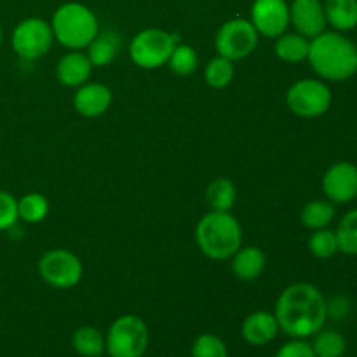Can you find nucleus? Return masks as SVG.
<instances>
[{
    "label": "nucleus",
    "instance_id": "f257e3e1",
    "mask_svg": "<svg viewBox=\"0 0 357 357\" xmlns=\"http://www.w3.org/2000/svg\"><path fill=\"white\" fill-rule=\"evenodd\" d=\"M279 330L291 338H309L323 330L328 319V300L310 282H295L275 302Z\"/></svg>",
    "mask_w": 357,
    "mask_h": 357
},
{
    "label": "nucleus",
    "instance_id": "f03ea898",
    "mask_svg": "<svg viewBox=\"0 0 357 357\" xmlns=\"http://www.w3.org/2000/svg\"><path fill=\"white\" fill-rule=\"evenodd\" d=\"M307 59L317 77L330 82H344L357 73V47L340 31H323L312 38Z\"/></svg>",
    "mask_w": 357,
    "mask_h": 357
},
{
    "label": "nucleus",
    "instance_id": "7ed1b4c3",
    "mask_svg": "<svg viewBox=\"0 0 357 357\" xmlns=\"http://www.w3.org/2000/svg\"><path fill=\"white\" fill-rule=\"evenodd\" d=\"M195 241L209 260H230L243 246V227L230 211H209L195 227Z\"/></svg>",
    "mask_w": 357,
    "mask_h": 357
},
{
    "label": "nucleus",
    "instance_id": "20e7f679",
    "mask_svg": "<svg viewBox=\"0 0 357 357\" xmlns=\"http://www.w3.org/2000/svg\"><path fill=\"white\" fill-rule=\"evenodd\" d=\"M52 35L63 47L82 51L100 33L98 17L89 7L79 2H68L58 7L51 21Z\"/></svg>",
    "mask_w": 357,
    "mask_h": 357
},
{
    "label": "nucleus",
    "instance_id": "39448f33",
    "mask_svg": "<svg viewBox=\"0 0 357 357\" xmlns=\"http://www.w3.org/2000/svg\"><path fill=\"white\" fill-rule=\"evenodd\" d=\"M110 357H143L150 345V331L145 321L135 314L117 317L105 337Z\"/></svg>",
    "mask_w": 357,
    "mask_h": 357
},
{
    "label": "nucleus",
    "instance_id": "423d86ee",
    "mask_svg": "<svg viewBox=\"0 0 357 357\" xmlns=\"http://www.w3.org/2000/svg\"><path fill=\"white\" fill-rule=\"evenodd\" d=\"M176 44V35L162 28H146L132 37L129 44V58L138 68L157 70L167 65Z\"/></svg>",
    "mask_w": 357,
    "mask_h": 357
},
{
    "label": "nucleus",
    "instance_id": "0eeeda50",
    "mask_svg": "<svg viewBox=\"0 0 357 357\" xmlns=\"http://www.w3.org/2000/svg\"><path fill=\"white\" fill-rule=\"evenodd\" d=\"M331 89L324 80H296L286 93V105L289 112L302 119H316L331 108Z\"/></svg>",
    "mask_w": 357,
    "mask_h": 357
},
{
    "label": "nucleus",
    "instance_id": "6e6552de",
    "mask_svg": "<svg viewBox=\"0 0 357 357\" xmlns=\"http://www.w3.org/2000/svg\"><path fill=\"white\" fill-rule=\"evenodd\" d=\"M37 268L42 281L56 289L75 288L84 275V265L80 258L72 251L61 248L42 255Z\"/></svg>",
    "mask_w": 357,
    "mask_h": 357
},
{
    "label": "nucleus",
    "instance_id": "1a4fd4ad",
    "mask_svg": "<svg viewBox=\"0 0 357 357\" xmlns=\"http://www.w3.org/2000/svg\"><path fill=\"white\" fill-rule=\"evenodd\" d=\"M258 37L260 35L251 21L234 17L223 23L216 31L215 49L218 56H223L230 61H239L253 54L258 45Z\"/></svg>",
    "mask_w": 357,
    "mask_h": 357
},
{
    "label": "nucleus",
    "instance_id": "9d476101",
    "mask_svg": "<svg viewBox=\"0 0 357 357\" xmlns=\"http://www.w3.org/2000/svg\"><path fill=\"white\" fill-rule=\"evenodd\" d=\"M54 42L51 23L40 20V17H28L16 24L10 37L14 52L21 59L35 61L47 54Z\"/></svg>",
    "mask_w": 357,
    "mask_h": 357
},
{
    "label": "nucleus",
    "instance_id": "9b49d317",
    "mask_svg": "<svg viewBox=\"0 0 357 357\" xmlns=\"http://www.w3.org/2000/svg\"><path fill=\"white\" fill-rule=\"evenodd\" d=\"M251 23L258 35L278 38L289 26V6L286 0H255L251 7Z\"/></svg>",
    "mask_w": 357,
    "mask_h": 357
},
{
    "label": "nucleus",
    "instance_id": "f8f14e48",
    "mask_svg": "<svg viewBox=\"0 0 357 357\" xmlns=\"http://www.w3.org/2000/svg\"><path fill=\"white\" fill-rule=\"evenodd\" d=\"M323 192L333 204H347L357 197V166L337 162L324 173Z\"/></svg>",
    "mask_w": 357,
    "mask_h": 357
},
{
    "label": "nucleus",
    "instance_id": "ddd939ff",
    "mask_svg": "<svg viewBox=\"0 0 357 357\" xmlns=\"http://www.w3.org/2000/svg\"><path fill=\"white\" fill-rule=\"evenodd\" d=\"M289 24L296 33L312 40L326 31V14L321 0H293L289 6Z\"/></svg>",
    "mask_w": 357,
    "mask_h": 357
},
{
    "label": "nucleus",
    "instance_id": "4468645a",
    "mask_svg": "<svg viewBox=\"0 0 357 357\" xmlns=\"http://www.w3.org/2000/svg\"><path fill=\"white\" fill-rule=\"evenodd\" d=\"M112 105V89L100 82H86L73 94V108L82 117L94 119L107 114Z\"/></svg>",
    "mask_w": 357,
    "mask_h": 357
},
{
    "label": "nucleus",
    "instance_id": "2eb2a0df",
    "mask_svg": "<svg viewBox=\"0 0 357 357\" xmlns=\"http://www.w3.org/2000/svg\"><path fill=\"white\" fill-rule=\"evenodd\" d=\"M279 331L281 330H279L278 319H275L274 314L267 312V310L251 312L241 326V335H243L244 342L253 345V347L271 344L278 337Z\"/></svg>",
    "mask_w": 357,
    "mask_h": 357
},
{
    "label": "nucleus",
    "instance_id": "dca6fc26",
    "mask_svg": "<svg viewBox=\"0 0 357 357\" xmlns=\"http://www.w3.org/2000/svg\"><path fill=\"white\" fill-rule=\"evenodd\" d=\"M94 66L82 51H70L61 56L56 65V77L65 87H80L89 80Z\"/></svg>",
    "mask_w": 357,
    "mask_h": 357
},
{
    "label": "nucleus",
    "instance_id": "f3484780",
    "mask_svg": "<svg viewBox=\"0 0 357 357\" xmlns=\"http://www.w3.org/2000/svg\"><path fill=\"white\" fill-rule=\"evenodd\" d=\"M230 260H232L234 275L246 282L260 278L267 265L265 253L257 246H241Z\"/></svg>",
    "mask_w": 357,
    "mask_h": 357
},
{
    "label": "nucleus",
    "instance_id": "a211bd4d",
    "mask_svg": "<svg viewBox=\"0 0 357 357\" xmlns=\"http://www.w3.org/2000/svg\"><path fill=\"white\" fill-rule=\"evenodd\" d=\"M328 24L335 31H351L357 26V0H326L323 3Z\"/></svg>",
    "mask_w": 357,
    "mask_h": 357
},
{
    "label": "nucleus",
    "instance_id": "6ab92c4d",
    "mask_svg": "<svg viewBox=\"0 0 357 357\" xmlns=\"http://www.w3.org/2000/svg\"><path fill=\"white\" fill-rule=\"evenodd\" d=\"M310 49V40L305 38L300 33H288L284 31L282 35H279L275 38L274 44V52L281 61L289 63V65H295V63L305 61L307 56H309Z\"/></svg>",
    "mask_w": 357,
    "mask_h": 357
},
{
    "label": "nucleus",
    "instance_id": "aec40b11",
    "mask_svg": "<svg viewBox=\"0 0 357 357\" xmlns=\"http://www.w3.org/2000/svg\"><path fill=\"white\" fill-rule=\"evenodd\" d=\"M73 351L80 357H101L107 352L105 335L94 326H80L73 331Z\"/></svg>",
    "mask_w": 357,
    "mask_h": 357
},
{
    "label": "nucleus",
    "instance_id": "412c9836",
    "mask_svg": "<svg viewBox=\"0 0 357 357\" xmlns=\"http://www.w3.org/2000/svg\"><path fill=\"white\" fill-rule=\"evenodd\" d=\"M237 201V188L227 176L215 178L206 190V202L211 211H230Z\"/></svg>",
    "mask_w": 357,
    "mask_h": 357
},
{
    "label": "nucleus",
    "instance_id": "4be33fe9",
    "mask_svg": "<svg viewBox=\"0 0 357 357\" xmlns=\"http://www.w3.org/2000/svg\"><path fill=\"white\" fill-rule=\"evenodd\" d=\"M87 58H89L91 65L94 68H103L108 66L115 59L119 51V40L117 35L112 31H105V33H98L93 38L89 45H87Z\"/></svg>",
    "mask_w": 357,
    "mask_h": 357
},
{
    "label": "nucleus",
    "instance_id": "5701e85b",
    "mask_svg": "<svg viewBox=\"0 0 357 357\" xmlns=\"http://www.w3.org/2000/svg\"><path fill=\"white\" fill-rule=\"evenodd\" d=\"M333 218H335V204L328 201V199L326 201L316 199V201L307 202L302 209V215H300V220H302V223L309 230L326 229Z\"/></svg>",
    "mask_w": 357,
    "mask_h": 357
},
{
    "label": "nucleus",
    "instance_id": "b1692460",
    "mask_svg": "<svg viewBox=\"0 0 357 357\" xmlns=\"http://www.w3.org/2000/svg\"><path fill=\"white\" fill-rule=\"evenodd\" d=\"M17 215H20L21 222L28 223V225H37L47 218L49 201L38 192L24 194L17 201Z\"/></svg>",
    "mask_w": 357,
    "mask_h": 357
},
{
    "label": "nucleus",
    "instance_id": "393cba45",
    "mask_svg": "<svg viewBox=\"0 0 357 357\" xmlns=\"http://www.w3.org/2000/svg\"><path fill=\"white\" fill-rule=\"evenodd\" d=\"M316 357H342L347 351V340L335 330H321L310 344Z\"/></svg>",
    "mask_w": 357,
    "mask_h": 357
},
{
    "label": "nucleus",
    "instance_id": "a878e982",
    "mask_svg": "<svg viewBox=\"0 0 357 357\" xmlns=\"http://www.w3.org/2000/svg\"><path fill=\"white\" fill-rule=\"evenodd\" d=\"M236 75V68H234V61L223 58V56H215L211 61L206 65L204 79L206 84L213 89H225L230 86Z\"/></svg>",
    "mask_w": 357,
    "mask_h": 357
},
{
    "label": "nucleus",
    "instance_id": "bb28decb",
    "mask_svg": "<svg viewBox=\"0 0 357 357\" xmlns=\"http://www.w3.org/2000/svg\"><path fill=\"white\" fill-rule=\"evenodd\" d=\"M167 66H169V70L174 75L187 77L197 70L199 56L192 45L176 44L173 52H171L169 59H167Z\"/></svg>",
    "mask_w": 357,
    "mask_h": 357
},
{
    "label": "nucleus",
    "instance_id": "cd10ccee",
    "mask_svg": "<svg viewBox=\"0 0 357 357\" xmlns=\"http://www.w3.org/2000/svg\"><path fill=\"white\" fill-rule=\"evenodd\" d=\"M335 234H337L338 251L357 257V209H352L342 216Z\"/></svg>",
    "mask_w": 357,
    "mask_h": 357
},
{
    "label": "nucleus",
    "instance_id": "c85d7f7f",
    "mask_svg": "<svg viewBox=\"0 0 357 357\" xmlns=\"http://www.w3.org/2000/svg\"><path fill=\"white\" fill-rule=\"evenodd\" d=\"M309 251L316 258L326 260V258L335 257L338 253V241L335 230L319 229L314 230V234L309 239Z\"/></svg>",
    "mask_w": 357,
    "mask_h": 357
},
{
    "label": "nucleus",
    "instance_id": "c756f323",
    "mask_svg": "<svg viewBox=\"0 0 357 357\" xmlns=\"http://www.w3.org/2000/svg\"><path fill=\"white\" fill-rule=\"evenodd\" d=\"M192 357H229V351L218 335L202 333L192 344Z\"/></svg>",
    "mask_w": 357,
    "mask_h": 357
},
{
    "label": "nucleus",
    "instance_id": "7c9ffc66",
    "mask_svg": "<svg viewBox=\"0 0 357 357\" xmlns=\"http://www.w3.org/2000/svg\"><path fill=\"white\" fill-rule=\"evenodd\" d=\"M17 220V199L9 192L0 190V232L13 229Z\"/></svg>",
    "mask_w": 357,
    "mask_h": 357
},
{
    "label": "nucleus",
    "instance_id": "2f4dec72",
    "mask_svg": "<svg viewBox=\"0 0 357 357\" xmlns=\"http://www.w3.org/2000/svg\"><path fill=\"white\" fill-rule=\"evenodd\" d=\"M274 357H316L314 356L312 347L305 338H293V340L286 342L284 345L279 347Z\"/></svg>",
    "mask_w": 357,
    "mask_h": 357
},
{
    "label": "nucleus",
    "instance_id": "473e14b6",
    "mask_svg": "<svg viewBox=\"0 0 357 357\" xmlns=\"http://www.w3.org/2000/svg\"><path fill=\"white\" fill-rule=\"evenodd\" d=\"M351 312V302L345 296H335L328 302V317L333 319H345Z\"/></svg>",
    "mask_w": 357,
    "mask_h": 357
},
{
    "label": "nucleus",
    "instance_id": "72a5a7b5",
    "mask_svg": "<svg viewBox=\"0 0 357 357\" xmlns=\"http://www.w3.org/2000/svg\"><path fill=\"white\" fill-rule=\"evenodd\" d=\"M3 44V30H2V24H0V49H2Z\"/></svg>",
    "mask_w": 357,
    "mask_h": 357
}]
</instances>
